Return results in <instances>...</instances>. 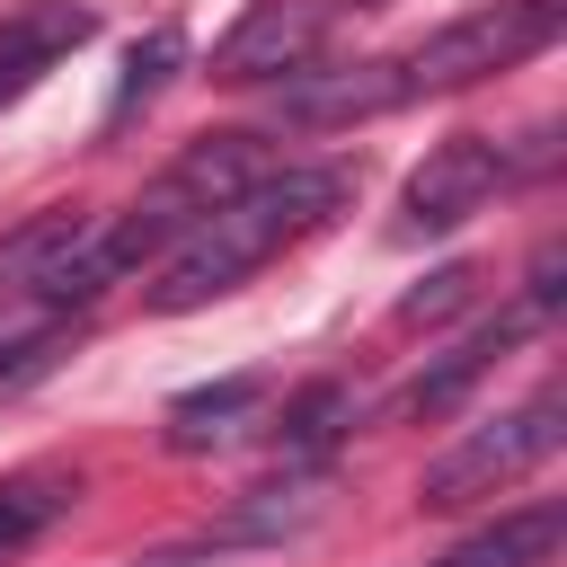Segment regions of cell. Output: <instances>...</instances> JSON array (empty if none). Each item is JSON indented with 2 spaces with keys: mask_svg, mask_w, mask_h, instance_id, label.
<instances>
[{
  "mask_svg": "<svg viewBox=\"0 0 567 567\" xmlns=\"http://www.w3.org/2000/svg\"><path fill=\"white\" fill-rule=\"evenodd\" d=\"M354 204V168L346 159H275L257 186H239L221 213H204L151 275V310L177 319V310H204L221 292H239L257 266H275L284 248H301L310 230H328L337 213Z\"/></svg>",
  "mask_w": 567,
  "mask_h": 567,
  "instance_id": "6da1fadb",
  "label": "cell"
},
{
  "mask_svg": "<svg viewBox=\"0 0 567 567\" xmlns=\"http://www.w3.org/2000/svg\"><path fill=\"white\" fill-rule=\"evenodd\" d=\"M275 168V151L257 142V133H195L124 213H97V275L106 284H124L133 266H151V257H168L204 213H221L239 186H257Z\"/></svg>",
  "mask_w": 567,
  "mask_h": 567,
  "instance_id": "7a4b0ae2",
  "label": "cell"
},
{
  "mask_svg": "<svg viewBox=\"0 0 567 567\" xmlns=\"http://www.w3.org/2000/svg\"><path fill=\"white\" fill-rule=\"evenodd\" d=\"M558 27H567V0H487V9L416 35L408 53H381L390 62V97L408 106V97H443V89H470L487 71H514V62L549 53Z\"/></svg>",
  "mask_w": 567,
  "mask_h": 567,
  "instance_id": "3957f363",
  "label": "cell"
},
{
  "mask_svg": "<svg viewBox=\"0 0 567 567\" xmlns=\"http://www.w3.org/2000/svg\"><path fill=\"white\" fill-rule=\"evenodd\" d=\"M558 434H567V399H558V381H540L523 408H505L496 425H470L452 452H434V461H425V478H416V496H425L434 514L478 505V496L514 487L523 470H540V461L558 452Z\"/></svg>",
  "mask_w": 567,
  "mask_h": 567,
  "instance_id": "277c9868",
  "label": "cell"
},
{
  "mask_svg": "<svg viewBox=\"0 0 567 567\" xmlns=\"http://www.w3.org/2000/svg\"><path fill=\"white\" fill-rule=\"evenodd\" d=\"M514 142H496V133H452V142H434L416 168H408V186H399V239H443V230H461L470 213H487L505 186H514Z\"/></svg>",
  "mask_w": 567,
  "mask_h": 567,
  "instance_id": "5b68a950",
  "label": "cell"
},
{
  "mask_svg": "<svg viewBox=\"0 0 567 567\" xmlns=\"http://www.w3.org/2000/svg\"><path fill=\"white\" fill-rule=\"evenodd\" d=\"M354 9H372V0H257L221 44H213V80H292V71H319V53H328V35L354 18Z\"/></svg>",
  "mask_w": 567,
  "mask_h": 567,
  "instance_id": "8992f818",
  "label": "cell"
},
{
  "mask_svg": "<svg viewBox=\"0 0 567 567\" xmlns=\"http://www.w3.org/2000/svg\"><path fill=\"white\" fill-rule=\"evenodd\" d=\"M89 35H97V18L80 0H27V9H9L0 18V106L27 97L44 71H62Z\"/></svg>",
  "mask_w": 567,
  "mask_h": 567,
  "instance_id": "52a82bcc",
  "label": "cell"
},
{
  "mask_svg": "<svg viewBox=\"0 0 567 567\" xmlns=\"http://www.w3.org/2000/svg\"><path fill=\"white\" fill-rule=\"evenodd\" d=\"M514 337H532V310H496V319H478V328H470L452 354H434V363H425L390 408H399V416H452V408H461V399L505 363V346H514Z\"/></svg>",
  "mask_w": 567,
  "mask_h": 567,
  "instance_id": "ba28073f",
  "label": "cell"
},
{
  "mask_svg": "<svg viewBox=\"0 0 567 567\" xmlns=\"http://www.w3.org/2000/svg\"><path fill=\"white\" fill-rule=\"evenodd\" d=\"M328 487H337L328 470H284V478L248 487V496H239L204 540H213V549H284L292 532H310V523L328 514Z\"/></svg>",
  "mask_w": 567,
  "mask_h": 567,
  "instance_id": "9c48e42d",
  "label": "cell"
},
{
  "mask_svg": "<svg viewBox=\"0 0 567 567\" xmlns=\"http://www.w3.org/2000/svg\"><path fill=\"white\" fill-rule=\"evenodd\" d=\"M390 62H328V71H292L275 89V115L284 124H310V133H337V124H363V115H390Z\"/></svg>",
  "mask_w": 567,
  "mask_h": 567,
  "instance_id": "30bf717a",
  "label": "cell"
},
{
  "mask_svg": "<svg viewBox=\"0 0 567 567\" xmlns=\"http://www.w3.org/2000/svg\"><path fill=\"white\" fill-rule=\"evenodd\" d=\"M257 399H266V372H230V381H204V390L168 399L159 434H168V452H213V443H230V434L257 416Z\"/></svg>",
  "mask_w": 567,
  "mask_h": 567,
  "instance_id": "8fae6325",
  "label": "cell"
},
{
  "mask_svg": "<svg viewBox=\"0 0 567 567\" xmlns=\"http://www.w3.org/2000/svg\"><path fill=\"white\" fill-rule=\"evenodd\" d=\"M558 532H567L558 505H514V514H496L487 532H470L461 549H443L425 567H549L558 558Z\"/></svg>",
  "mask_w": 567,
  "mask_h": 567,
  "instance_id": "7c38bea8",
  "label": "cell"
},
{
  "mask_svg": "<svg viewBox=\"0 0 567 567\" xmlns=\"http://www.w3.org/2000/svg\"><path fill=\"white\" fill-rule=\"evenodd\" d=\"M71 505H80V470H9L0 478V567L18 549H35Z\"/></svg>",
  "mask_w": 567,
  "mask_h": 567,
  "instance_id": "4fadbf2b",
  "label": "cell"
},
{
  "mask_svg": "<svg viewBox=\"0 0 567 567\" xmlns=\"http://www.w3.org/2000/svg\"><path fill=\"white\" fill-rule=\"evenodd\" d=\"M346 425H354V399H346L337 381H310V390L275 416V461H284V470H328V452H337Z\"/></svg>",
  "mask_w": 567,
  "mask_h": 567,
  "instance_id": "5bb4252c",
  "label": "cell"
},
{
  "mask_svg": "<svg viewBox=\"0 0 567 567\" xmlns=\"http://www.w3.org/2000/svg\"><path fill=\"white\" fill-rule=\"evenodd\" d=\"M186 62V35L177 27H151L133 53H124V80H115V97H106V133L115 124H133V106H151L159 89H168V71Z\"/></svg>",
  "mask_w": 567,
  "mask_h": 567,
  "instance_id": "9a60e30c",
  "label": "cell"
},
{
  "mask_svg": "<svg viewBox=\"0 0 567 567\" xmlns=\"http://www.w3.org/2000/svg\"><path fill=\"white\" fill-rule=\"evenodd\" d=\"M470 292H478V266H461V257H452V266H434V275L399 301V319H408V328H434V319H452Z\"/></svg>",
  "mask_w": 567,
  "mask_h": 567,
  "instance_id": "2e32d148",
  "label": "cell"
},
{
  "mask_svg": "<svg viewBox=\"0 0 567 567\" xmlns=\"http://www.w3.org/2000/svg\"><path fill=\"white\" fill-rule=\"evenodd\" d=\"M230 549H213V540H186V549H151V558H124V567H221Z\"/></svg>",
  "mask_w": 567,
  "mask_h": 567,
  "instance_id": "e0dca14e",
  "label": "cell"
}]
</instances>
